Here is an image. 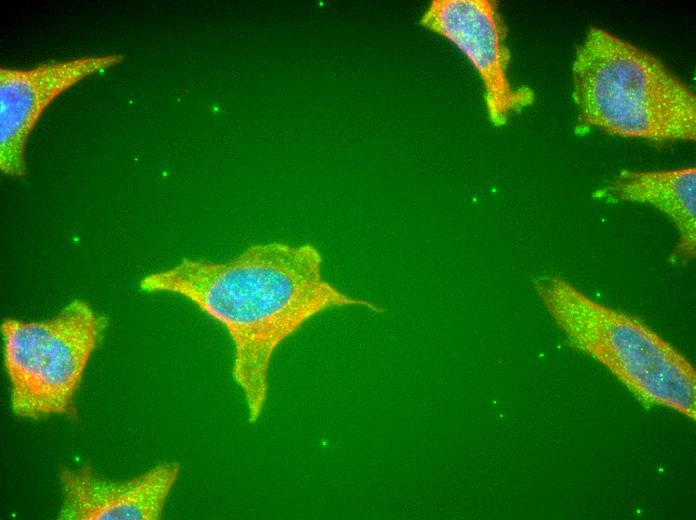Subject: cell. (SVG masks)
Instances as JSON below:
<instances>
[{
    "label": "cell",
    "instance_id": "obj_1",
    "mask_svg": "<svg viewBox=\"0 0 696 520\" xmlns=\"http://www.w3.org/2000/svg\"><path fill=\"white\" fill-rule=\"evenodd\" d=\"M322 255L312 244L267 242L247 247L234 258H184L146 274L147 293L181 296L219 323L233 346L232 378L240 388L250 423L263 413L275 352L317 314L360 305L322 277Z\"/></svg>",
    "mask_w": 696,
    "mask_h": 520
},
{
    "label": "cell",
    "instance_id": "obj_2",
    "mask_svg": "<svg viewBox=\"0 0 696 520\" xmlns=\"http://www.w3.org/2000/svg\"><path fill=\"white\" fill-rule=\"evenodd\" d=\"M578 124L629 139L696 140V95L658 57L599 27L571 66Z\"/></svg>",
    "mask_w": 696,
    "mask_h": 520
},
{
    "label": "cell",
    "instance_id": "obj_3",
    "mask_svg": "<svg viewBox=\"0 0 696 520\" xmlns=\"http://www.w3.org/2000/svg\"><path fill=\"white\" fill-rule=\"evenodd\" d=\"M534 287L570 347L604 366L644 405L696 419L695 369L673 345L560 276L539 278Z\"/></svg>",
    "mask_w": 696,
    "mask_h": 520
},
{
    "label": "cell",
    "instance_id": "obj_4",
    "mask_svg": "<svg viewBox=\"0 0 696 520\" xmlns=\"http://www.w3.org/2000/svg\"><path fill=\"white\" fill-rule=\"evenodd\" d=\"M107 326V317L82 299L48 319H4L3 362L13 414L30 420L70 414Z\"/></svg>",
    "mask_w": 696,
    "mask_h": 520
},
{
    "label": "cell",
    "instance_id": "obj_5",
    "mask_svg": "<svg viewBox=\"0 0 696 520\" xmlns=\"http://www.w3.org/2000/svg\"><path fill=\"white\" fill-rule=\"evenodd\" d=\"M419 24L456 47L478 74L489 121L504 126L535 101L526 85L514 86L508 70L507 26L493 0H432Z\"/></svg>",
    "mask_w": 696,
    "mask_h": 520
},
{
    "label": "cell",
    "instance_id": "obj_6",
    "mask_svg": "<svg viewBox=\"0 0 696 520\" xmlns=\"http://www.w3.org/2000/svg\"><path fill=\"white\" fill-rule=\"evenodd\" d=\"M124 59V55L116 53L52 61L28 69L1 67V172L10 177L24 176L27 142L48 106L78 82Z\"/></svg>",
    "mask_w": 696,
    "mask_h": 520
},
{
    "label": "cell",
    "instance_id": "obj_7",
    "mask_svg": "<svg viewBox=\"0 0 696 520\" xmlns=\"http://www.w3.org/2000/svg\"><path fill=\"white\" fill-rule=\"evenodd\" d=\"M181 466L160 463L135 477L113 481L88 466L59 473L60 520H158L174 488Z\"/></svg>",
    "mask_w": 696,
    "mask_h": 520
},
{
    "label": "cell",
    "instance_id": "obj_8",
    "mask_svg": "<svg viewBox=\"0 0 696 520\" xmlns=\"http://www.w3.org/2000/svg\"><path fill=\"white\" fill-rule=\"evenodd\" d=\"M611 202L646 204L664 214L678 231L675 256L690 260L696 253V168L621 171L596 192Z\"/></svg>",
    "mask_w": 696,
    "mask_h": 520
}]
</instances>
